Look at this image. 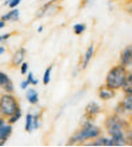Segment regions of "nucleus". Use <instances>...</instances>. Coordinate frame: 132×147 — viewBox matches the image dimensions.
<instances>
[{
	"label": "nucleus",
	"instance_id": "nucleus-7",
	"mask_svg": "<svg viewBox=\"0 0 132 147\" xmlns=\"http://www.w3.org/2000/svg\"><path fill=\"white\" fill-rule=\"evenodd\" d=\"M12 125L9 123L5 122L4 124L0 126V146H3L6 143V141L12 134Z\"/></svg>",
	"mask_w": 132,
	"mask_h": 147
},
{
	"label": "nucleus",
	"instance_id": "nucleus-34",
	"mask_svg": "<svg viewBox=\"0 0 132 147\" xmlns=\"http://www.w3.org/2000/svg\"><path fill=\"white\" fill-rule=\"evenodd\" d=\"M129 2H130V3H131V4H132V0H129Z\"/></svg>",
	"mask_w": 132,
	"mask_h": 147
},
{
	"label": "nucleus",
	"instance_id": "nucleus-18",
	"mask_svg": "<svg viewBox=\"0 0 132 147\" xmlns=\"http://www.w3.org/2000/svg\"><path fill=\"white\" fill-rule=\"evenodd\" d=\"M21 116H22V110H21V108L19 107V108L15 111L14 114H12L10 117L7 118V123H9V124H11V125L15 124L16 122H18L19 119H21Z\"/></svg>",
	"mask_w": 132,
	"mask_h": 147
},
{
	"label": "nucleus",
	"instance_id": "nucleus-19",
	"mask_svg": "<svg viewBox=\"0 0 132 147\" xmlns=\"http://www.w3.org/2000/svg\"><path fill=\"white\" fill-rule=\"evenodd\" d=\"M51 71H53V65H49L45 69V73H43V85H49L51 82Z\"/></svg>",
	"mask_w": 132,
	"mask_h": 147
},
{
	"label": "nucleus",
	"instance_id": "nucleus-20",
	"mask_svg": "<svg viewBox=\"0 0 132 147\" xmlns=\"http://www.w3.org/2000/svg\"><path fill=\"white\" fill-rule=\"evenodd\" d=\"M87 26H86L85 23H76L73 26V30L75 32V34L77 35H81L82 33H84V31L86 30Z\"/></svg>",
	"mask_w": 132,
	"mask_h": 147
},
{
	"label": "nucleus",
	"instance_id": "nucleus-2",
	"mask_svg": "<svg viewBox=\"0 0 132 147\" xmlns=\"http://www.w3.org/2000/svg\"><path fill=\"white\" fill-rule=\"evenodd\" d=\"M128 71L129 69L120 63L113 65L106 75L105 85L112 90H121L127 78Z\"/></svg>",
	"mask_w": 132,
	"mask_h": 147
},
{
	"label": "nucleus",
	"instance_id": "nucleus-13",
	"mask_svg": "<svg viewBox=\"0 0 132 147\" xmlns=\"http://www.w3.org/2000/svg\"><path fill=\"white\" fill-rule=\"evenodd\" d=\"M25 97H26V100L28 101V103L31 105H37L39 101V93H37V91L35 90L33 88L27 89Z\"/></svg>",
	"mask_w": 132,
	"mask_h": 147
},
{
	"label": "nucleus",
	"instance_id": "nucleus-21",
	"mask_svg": "<svg viewBox=\"0 0 132 147\" xmlns=\"http://www.w3.org/2000/svg\"><path fill=\"white\" fill-rule=\"evenodd\" d=\"M21 0H5L4 1V5H8L11 9L16 8L19 4H20Z\"/></svg>",
	"mask_w": 132,
	"mask_h": 147
},
{
	"label": "nucleus",
	"instance_id": "nucleus-10",
	"mask_svg": "<svg viewBox=\"0 0 132 147\" xmlns=\"http://www.w3.org/2000/svg\"><path fill=\"white\" fill-rule=\"evenodd\" d=\"M98 96L102 101H109L116 96V91L108 88L106 85L101 86L98 90Z\"/></svg>",
	"mask_w": 132,
	"mask_h": 147
},
{
	"label": "nucleus",
	"instance_id": "nucleus-5",
	"mask_svg": "<svg viewBox=\"0 0 132 147\" xmlns=\"http://www.w3.org/2000/svg\"><path fill=\"white\" fill-rule=\"evenodd\" d=\"M119 63L126 69H132V45H128L122 49L119 57Z\"/></svg>",
	"mask_w": 132,
	"mask_h": 147
},
{
	"label": "nucleus",
	"instance_id": "nucleus-31",
	"mask_svg": "<svg viewBox=\"0 0 132 147\" xmlns=\"http://www.w3.org/2000/svg\"><path fill=\"white\" fill-rule=\"evenodd\" d=\"M43 31V25H39V26L37 27V32L41 33Z\"/></svg>",
	"mask_w": 132,
	"mask_h": 147
},
{
	"label": "nucleus",
	"instance_id": "nucleus-4",
	"mask_svg": "<svg viewBox=\"0 0 132 147\" xmlns=\"http://www.w3.org/2000/svg\"><path fill=\"white\" fill-rule=\"evenodd\" d=\"M18 108V100L12 93H5L0 96V115L5 119L14 114Z\"/></svg>",
	"mask_w": 132,
	"mask_h": 147
},
{
	"label": "nucleus",
	"instance_id": "nucleus-1",
	"mask_svg": "<svg viewBox=\"0 0 132 147\" xmlns=\"http://www.w3.org/2000/svg\"><path fill=\"white\" fill-rule=\"evenodd\" d=\"M102 134V130L99 126L93 123V119L89 118L85 115L81 121V129L74 135L68 141V145H75L79 143L87 142L89 140H94L98 136Z\"/></svg>",
	"mask_w": 132,
	"mask_h": 147
},
{
	"label": "nucleus",
	"instance_id": "nucleus-3",
	"mask_svg": "<svg viewBox=\"0 0 132 147\" xmlns=\"http://www.w3.org/2000/svg\"><path fill=\"white\" fill-rule=\"evenodd\" d=\"M131 126L128 119H124L123 116L113 114L109 115L104 122V127L109 135H113L118 132H126L129 127Z\"/></svg>",
	"mask_w": 132,
	"mask_h": 147
},
{
	"label": "nucleus",
	"instance_id": "nucleus-12",
	"mask_svg": "<svg viewBox=\"0 0 132 147\" xmlns=\"http://www.w3.org/2000/svg\"><path fill=\"white\" fill-rule=\"evenodd\" d=\"M94 55H95V47H94V45H90L86 51L85 55H84L83 61H82V69H85L88 67L91 59H93Z\"/></svg>",
	"mask_w": 132,
	"mask_h": 147
},
{
	"label": "nucleus",
	"instance_id": "nucleus-6",
	"mask_svg": "<svg viewBox=\"0 0 132 147\" xmlns=\"http://www.w3.org/2000/svg\"><path fill=\"white\" fill-rule=\"evenodd\" d=\"M0 89H2L5 93H13L14 85L7 74L0 71Z\"/></svg>",
	"mask_w": 132,
	"mask_h": 147
},
{
	"label": "nucleus",
	"instance_id": "nucleus-28",
	"mask_svg": "<svg viewBox=\"0 0 132 147\" xmlns=\"http://www.w3.org/2000/svg\"><path fill=\"white\" fill-rule=\"evenodd\" d=\"M4 123H5V118L0 115V126H1V125H3Z\"/></svg>",
	"mask_w": 132,
	"mask_h": 147
},
{
	"label": "nucleus",
	"instance_id": "nucleus-15",
	"mask_svg": "<svg viewBox=\"0 0 132 147\" xmlns=\"http://www.w3.org/2000/svg\"><path fill=\"white\" fill-rule=\"evenodd\" d=\"M121 105L123 106L124 110L126 111L127 114L132 113V94H125L124 98L122 99Z\"/></svg>",
	"mask_w": 132,
	"mask_h": 147
},
{
	"label": "nucleus",
	"instance_id": "nucleus-22",
	"mask_svg": "<svg viewBox=\"0 0 132 147\" xmlns=\"http://www.w3.org/2000/svg\"><path fill=\"white\" fill-rule=\"evenodd\" d=\"M27 81L29 82V84L32 85V86H37V84H39V80L37 79H35V75H33V73H31V71H29V73H27Z\"/></svg>",
	"mask_w": 132,
	"mask_h": 147
},
{
	"label": "nucleus",
	"instance_id": "nucleus-25",
	"mask_svg": "<svg viewBox=\"0 0 132 147\" xmlns=\"http://www.w3.org/2000/svg\"><path fill=\"white\" fill-rule=\"evenodd\" d=\"M19 69H20V74H21V75H26V74L28 73V69H29L28 63H26V61H23V63L20 65V67H19Z\"/></svg>",
	"mask_w": 132,
	"mask_h": 147
},
{
	"label": "nucleus",
	"instance_id": "nucleus-11",
	"mask_svg": "<svg viewBox=\"0 0 132 147\" xmlns=\"http://www.w3.org/2000/svg\"><path fill=\"white\" fill-rule=\"evenodd\" d=\"M91 146H113V141H112L111 137H106V136H98L97 138H95L93 140V142L91 143Z\"/></svg>",
	"mask_w": 132,
	"mask_h": 147
},
{
	"label": "nucleus",
	"instance_id": "nucleus-23",
	"mask_svg": "<svg viewBox=\"0 0 132 147\" xmlns=\"http://www.w3.org/2000/svg\"><path fill=\"white\" fill-rule=\"evenodd\" d=\"M126 140H127V145L132 146V126L126 130Z\"/></svg>",
	"mask_w": 132,
	"mask_h": 147
},
{
	"label": "nucleus",
	"instance_id": "nucleus-24",
	"mask_svg": "<svg viewBox=\"0 0 132 147\" xmlns=\"http://www.w3.org/2000/svg\"><path fill=\"white\" fill-rule=\"evenodd\" d=\"M39 125H41V115H33V127H35V130L39 128Z\"/></svg>",
	"mask_w": 132,
	"mask_h": 147
},
{
	"label": "nucleus",
	"instance_id": "nucleus-33",
	"mask_svg": "<svg viewBox=\"0 0 132 147\" xmlns=\"http://www.w3.org/2000/svg\"><path fill=\"white\" fill-rule=\"evenodd\" d=\"M1 41H3V39H2V35H0V42Z\"/></svg>",
	"mask_w": 132,
	"mask_h": 147
},
{
	"label": "nucleus",
	"instance_id": "nucleus-8",
	"mask_svg": "<svg viewBox=\"0 0 132 147\" xmlns=\"http://www.w3.org/2000/svg\"><path fill=\"white\" fill-rule=\"evenodd\" d=\"M102 112V107L96 102H90L85 108V115L91 119H94Z\"/></svg>",
	"mask_w": 132,
	"mask_h": 147
},
{
	"label": "nucleus",
	"instance_id": "nucleus-27",
	"mask_svg": "<svg viewBox=\"0 0 132 147\" xmlns=\"http://www.w3.org/2000/svg\"><path fill=\"white\" fill-rule=\"evenodd\" d=\"M10 36H11V33H5V34L2 35V39L3 40H7Z\"/></svg>",
	"mask_w": 132,
	"mask_h": 147
},
{
	"label": "nucleus",
	"instance_id": "nucleus-26",
	"mask_svg": "<svg viewBox=\"0 0 132 147\" xmlns=\"http://www.w3.org/2000/svg\"><path fill=\"white\" fill-rule=\"evenodd\" d=\"M29 86H30V84H29V82L27 80L21 81V83H20V88L22 89V90H27Z\"/></svg>",
	"mask_w": 132,
	"mask_h": 147
},
{
	"label": "nucleus",
	"instance_id": "nucleus-30",
	"mask_svg": "<svg viewBox=\"0 0 132 147\" xmlns=\"http://www.w3.org/2000/svg\"><path fill=\"white\" fill-rule=\"evenodd\" d=\"M5 51H6V49H5L4 47H0V55H3Z\"/></svg>",
	"mask_w": 132,
	"mask_h": 147
},
{
	"label": "nucleus",
	"instance_id": "nucleus-32",
	"mask_svg": "<svg viewBox=\"0 0 132 147\" xmlns=\"http://www.w3.org/2000/svg\"><path fill=\"white\" fill-rule=\"evenodd\" d=\"M128 120H129L130 124H131V126H132V113H130V114H128Z\"/></svg>",
	"mask_w": 132,
	"mask_h": 147
},
{
	"label": "nucleus",
	"instance_id": "nucleus-29",
	"mask_svg": "<svg viewBox=\"0 0 132 147\" xmlns=\"http://www.w3.org/2000/svg\"><path fill=\"white\" fill-rule=\"evenodd\" d=\"M4 26H5V21L2 20V19H0V29H2Z\"/></svg>",
	"mask_w": 132,
	"mask_h": 147
},
{
	"label": "nucleus",
	"instance_id": "nucleus-14",
	"mask_svg": "<svg viewBox=\"0 0 132 147\" xmlns=\"http://www.w3.org/2000/svg\"><path fill=\"white\" fill-rule=\"evenodd\" d=\"M1 19L4 20L5 22H6V21H17L19 19V10L17 8L11 9L6 14L2 15Z\"/></svg>",
	"mask_w": 132,
	"mask_h": 147
},
{
	"label": "nucleus",
	"instance_id": "nucleus-9",
	"mask_svg": "<svg viewBox=\"0 0 132 147\" xmlns=\"http://www.w3.org/2000/svg\"><path fill=\"white\" fill-rule=\"evenodd\" d=\"M26 57V49L24 47H19L12 55V59H11V65L15 67H20L21 63L24 61V59Z\"/></svg>",
	"mask_w": 132,
	"mask_h": 147
},
{
	"label": "nucleus",
	"instance_id": "nucleus-16",
	"mask_svg": "<svg viewBox=\"0 0 132 147\" xmlns=\"http://www.w3.org/2000/svg\"><path fill=\"white\" fill-rule=\"evenodd\" d=\"M121 90L123 91L124 94H132V69L128 71L127 78Z\"/></svg>",
	"mask_w": 132,
	"mask_h": 147
},
{
	"label": "nucleus",
	"instance_id": "nucleus-17",
	"mask_svg": "<svg viewBox=\"0 0 132 147\" xmlns=\"http://www.w3.org/2000/svg\"><path fill=\"white\" fill-rule=\"evenodd\" d=\"M24 130L27 133H31L35 130V127H33V115L30 114V113H27L26 116H25Z\"/></svg>",
	"mask_w": 132,
	"mask_h": 147
}]
</instances>
